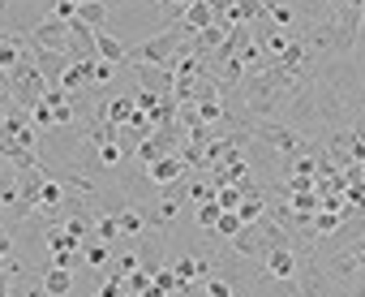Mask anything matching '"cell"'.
<instances>
[{"label": "cell", "mask_w": 365, "mask_h": 297, "mask_svg": "<svg viewBox=\"0 0 365 297\" xmlns=\"http://www.w3.org/2000/svg\"><path fill=\"white\" fill-rule=\"evenodd\" d=\"M314 116H318V138L331 134V129H348L365 116V82L356 74L352 61L344 56H327L318 61L314 78Z\"/></svg>", "instance_id": "obj_1"}, {"label": "cell", "mask_w": 365, "mask_h": 297, "mask_svg": "<svg viewBox=\"0 0 365 297\" xmlns=\"http://www.w3.org/2000/svg\"><path fill=\"white\" fill-rule=\"evenodd\" d=\"M361 9L365 5H356V0L335 5V14H331V56H344V61L356 56V44H361Z\"/></svg>", "instance_id": "obj_2"}, {"label": "cell", "mask_w": 365, "mask_h": 297, "mask_svg": "<svg viewBox=\"0 0 365 297\" xmlns=\"http://www.w3.org/2000/svg\"><path fill=\"white\" fill-rule=\"evenodd\" d=\"M43 91H48L43 74L35 69V61H31V56H22V61L9 69V99H14L22 112H31V108L43 99Z\"/></svg>", "instance_id": "obj_3"}, {"label": "cell", "mask_w": 365, "mask_h": 297, "mask_svg": "<svg viewBox=\"0 0 365 297\" xmlns=\"http://www.w3.org/2000/svg\"><path fill=\"white\" fill-rule=\"evenodd\" d=\"M142 173H146V181H150L155 190H172V186H180V181L190 177V168L180 164V156H159V160L146 164Z\"/></svg>", "instance_id": "obj_4"}, {"label": "cell", "mask_w": 365, "mask_h": 297, "mask_svg": "<svg viewBox=\"0 0 365 297\" xmlns=\"http://www.w3.org/2000/svg\"><path fill=\"white\" fill-rule=\"evenodd\" d=\"M31 48H48V52H65L69 48V22H61V18H43L31 35Z\"/></svg>", "instance_id": "obj_5"}, {"label": "cell", "mask_w": 365, "mask_h": 297, "mask_svg": "<svg viewBox=\"0 0 365 297\" xmlns=\"http://www.w3.org/2000/svg\"><path fill=\"white\" fill-rule=\"evenodd\" d=\"M116 228H120V241H138L146 233V203L142 198H125L120 211H116Z\"/></svg>", "instance_id": "obj_6"}, {"label": "cell", "mask_w": 365, "mask_h": 297, "mask_svg": "<svg viewBox=\"0 0 365 297\" xmlns=\"http://www.w3.org/2000/svg\"><path fill=\"white\" fill-rule=\"evenodd\" d=\"M297 263H301V254H297L292 246H279V250L262 254V271H267L271 280H292V276H297Z\"/></svg>", "instance_id": "obj_7"}, {"label": "cell", "mask_w": 365, "mask_h": 297, "mask_svg": "<svg viewBox=\"0 0 365 297\" xmlns=\"http://www.w3.org/2000/svg\"><path fill=\"white\" fill-rule=\"evenodd\" d=\"M82 26H91L95 35L99 31H112V5L108 0H78V14H73Z\"/></svg>", "instance_id": "obj_8"}, {"label": "cell", "mask_w": 365, "mask_h": 297, "mask_svg": "<svg viewBox=\"0 0 365 297\" xmlns=\"http://www.w3.org/2000/svg\"><path fill=\"white\" fill-rule=\"evenodd\" d=\"M65 56H69V65L73 61H95V31L82 26L78 18L69 22V48H65Z\"/></svg>", "instance_id": "obj_9"}, {"label": "cell", "mask_w": 365, "mask_h": 297, "mask_svg": "<svg viewBox=\"0 0 365 297\" xmlns=\"http://www.w3.org/2000/svg\"><path fill=\"white\" fill-rule=\"evenodd\" d=\"M31 61H35V69L43 74L48 86H56L61 74L69 69V56H65V52H48V48H31Z\"/></svg>", "instance_id": "obj_10"}, {"label": "cell", "mask_w": 365, "mask_h": 297, "mask_svg": "<svg viewBox=\"0 0 365 297\" xmlns=\"http://www.w3.org/2000/svg\"><path fill=\"white\" fill-rule=\"evenodd\" d=\"M180 26H185L190 35H198V31H207V26H215V9L207 5V0H190L185 9H180V18H176Z\"/></svg>", "instance_id": "obj_11"}, {"label": "cell", "mask_w": 365, "mask_h": 297, "mask_svg": "<svg viewBox=\"0 0 365 297\" xmlns=\"http://www.w3.org/2000/svg\"><path fill=\"white\" fill-rule=\"evenodd\" d=\"M39 288H43V297H69V288H73V271H69V267H43Z\"/></svg>", "instance_id": "obj_12"}, {"label": "cell", "mask_w": 365, "mask_h": 297, "mask_svg": "<svg viewBox=\"0 0 365 297\" xmlns=\"http://www.w3.org/2000/svg\"><path fill=\"white\" fill-rule=\"evenodd\" d=\"M125 52H129V44H125L120 35H112V31H99V35H95V56H99V61L125 65Z\"/></svg>", "instance_id": "obj_13"}, {"label": "cell", "mask_w": 365, "mask_h": 297, "mask_svg": "<svg viewBox=\"0 0 365 297\" xmlns=\"http://www.w3.org/2000/svg\"><path fill=\"white\" fill-rule=\"evenodd\" d=\"M78 254H82V263L91 267V271H103L108 263H112V246L108 241H95V237H82V246H78Z\"/></svg>", "instance_id": "obj_14"}, {"label": "cell", "mask_w": 365, "mask_h": 297, "mask_svg": "<svg viewBox=\"0 0 365 297\" xmlns=\"http://www.w3.org/2000/svg\"><path fill=\"white\" fill-rule=\"evenodd\" d=\"M91 237H95V241H108V246H116V241H120L116 216H112V211H91Z\"/></svg>", "instance_id": "obj_15"}, {"label": "cell", "mask_w": 365, "mask_h": 297, "mask_svg": "<svg viewBox=\"0 0 365 297\" xmlns=\"http://www.w3.org/2000/svg\"><path fill=\"white\" fill-rule=\"evenodd\" d=\"M262 216H267V190L245 194V198H241V207H237V220H241V224H258Z\"/></svg>", "instance_id": "obj_16"}, {"label": "cell", "mask_w": 365, "mask_h": 297, "mask_svg": "<svg viewBox=\"0 0 365 297\" xmlns=\"http://www.w3.org/2000/svg\"><path fill=\"white\" fill-rule=\"evenodd\" d=\"M220 216H224V211H220V203L211 198V203H198V207H194V220H190V224H194V228H202V233H211Z\"/></svg>", "instance_id": "obj_17"}, {"label": "cell", "mask_w": 365, "mask_h": 297, "mask_svg": "<svg viewBox=\"0 0 365 297\" xmlns=\"http://www.w3.org/2000/svg\"><path fill=\"white\" fill-rule=\"evenodd\" d=\"M202 293H207V297H241V288H237L232 280H224L220 271H211V276H207V284H202Z\"/></svg>", "instance_id": "obj_18"}, {"label": "cell", "mask_w": 365, "mask_h": 297, "mask_svg": "<svg viewBox=\"0 0 365 297\" xmlns=\"http://www.w3.org/2000/svg\"><path fill=\"white\" fill-rule=\"evenodd\" d=\"M241 228H245V224H241V220H237V211H224V216H220V220H215V228H211V233H215V237H220V241H232V237H237V233H241Z\"/></svg>", "instance_id": "obj_19"}, {"label": "cell", "mask_w": 365, "mask_h": 297, "mask_svg": "<svg viewBox=\"0 0 365 297\" xmlns=\"http://www.w3.org/2000/svg\"><path fill=\"white\" fill-rule=\"evenodd\" d=\"M241 198H245V190H241V186H220V190H215L220 211H237V207H241Z\"/></svg>", "instance_id": "obj_20"}, {"label": "cell", "mask_w": 365, "mask_h": 297, "mask_svg": "<svg viewBox=\"0 0 365 297\" xmlns=\"http://www.w3.org/2000/svg\"><path fill=\"white\" fill-rule=\"evenodd\" d=\"M112 78H116V65H112V61H99V56H95V65H91V86H108Z\"/></svg>", "instance_id": "obj_21"}, {"label": "cell", "mask_w": 365, "mask_h": 297, "mask_svg": "<svg viewBox=\"0 0 365 297\" xmlns=\"http://www.w3.org/2000/svg\"><path fill=\"white\" fill-rule=\"evenodd\" d=\"M138 267H142V254H138V250H120L116 263H112L116 276H129V271H138Z\"/></svg>", "instance_id": "obj_22"}, {"label": "cell", "mask_w": 365, "mask_h": 297, "mask_svg": "<svg viewBox=\"0 0 365 297\" xmlns=\"http://www.w3.org/2000/svg\"><path fill=\"white\" fill-rule=\"evenodd\" d=\"M9 254H18V241H14V233H5V228H0V263H5Z\"/></svg>", "instance_id": "obj_23"}, {"label": "cell", "mask_w": 365, "mask_h": 297, "mask_svg": "<svg viewBox=\"0 0 365 297\" xmlns=\"http://www.w3.org/2000/svg\"><path fill=\"white\" fill-rule=\"evenodd\" d=\"M352 250H356V263H361V276H365V237H356V246H352Z\"/></svg>", "instance_id": "obj_24"}, {"label": "cell", "mask_w": 365, "mask_h": 297, "mask_svg": "<svg viewBox=\"0 0 365 297\" xmlns=\"http://www.w3.org/2000/svg\"><path fill=\"white\" fill-rule=\"evenodd\" d=\"M361 44H365V9H361Z\"/></svg>", "instance_id": "obj_25"}, {"label": "cell", "mask_w": 365, "mask_h": 297, "mask_svg": "<svg viewBox=\"0 0 365 297\" xmlns=\"http://www.w3.org/2000/svg\"><path fill=\"white\" fill-rule=\"evenodd\" d=\"M262 5H279V0H262Z\"/></svg>", "instance_id": "obj_26"}, {"label": "cell", "mask_w": 365, "mask_h": 297, "mask_svg": "<svg viewBox=\"0 0 365 297\" xmlns=\"http://www.w3.org/2000/svg\"><path fill=\"white\" fill-rule=\"evenodd\" d=\"M0 228H5V220H0Z\"/></svg>", "instance_id": "obj_27"}]
</instances>
